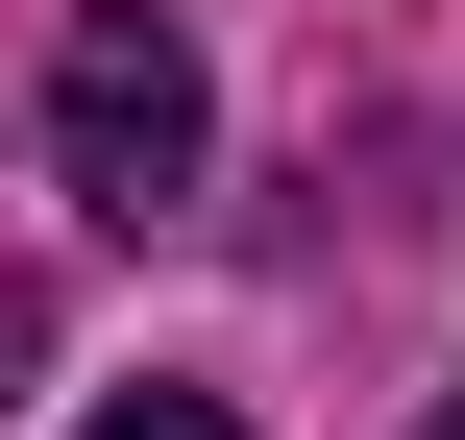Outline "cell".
I'll return each mask as SVG.
<instances>
[{
  "mask_svg": "<svg viewBox=\"0 0 465 440\" xmlns=\"http://www.w3.org/2000/svg\"><path fill=\"white\" fill-rule=\"evenodd\" d=\"M196 49L147 24V0H74V49H49V171L98 196V220H147V196H196Z\"/></svg>",
  "mask_w": 465,
  "mask_h": 440,
  "instance_id": "obj_1",
  "label": "cell"
},
{
  "mask_svg": "<svg viewBox=\"0 0 465 440\" xmlns=\"http://www.w3.org/2000/svg\"><path fill=\"white\" fill-rule=\"evenodd\" d=\"M74 440H245V416H221V392H98Z\"/></svg>",
  "mask_w": 465,
  "mask_h": 440,
  "instance_id": "obj_2",
  "label": "cell"
},
{
  "mask_svg": "<svg viewBox=\"0 0 465 440\" xmlns=\"http://www.w3.org/2000/svg\"><path fill=\"white\" fill-rule=\"evenodd\" d=\"M417 440H465V392H441V416H417Z\"/></svg>",
  "mask_w": 465,
  "mask_h": 440,
  "instance_id": "obj_3",
  "label": "cell"
}]
</instances>
